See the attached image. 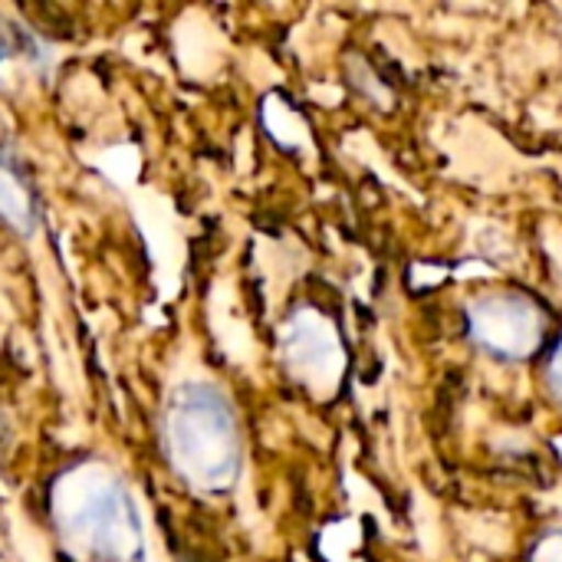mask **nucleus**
<instances>
[{"mask_svg": "<svg viewBox=\"0 0 562 562\" xmlns=\"http://www.w3.org/2000/svg\"><path fill=\"white\" fill-rule=\"evenodd\" d=\"M0 221L16 234H33L40 224V201L36 188L23 168V158L13 151V145L0 135Z\"/></svg>", "mask_w": 562, "mask_h": 562, "instance_id": "obj_4", "label": "nucleus"}, {"mask_svg": "<svg viewBox=\"0 0 562 562\" xmlns=\"http://www.w3.org/2000/svg\"><path fill=\"white\" fill-rule=\"evenodd\" d=\"M471 339L501 362L530 359L543 342V313L520 293H487L468 310Z\"/></svg>", "mask_w": 562, "mask_h": 562, "instance_id": "obj_3", "label": "nucleus"}, {"mask_svg": "<svg viewBox=\"0 0 562 562\" xmlns=\"http://www.w3.org/2000/svg\"><path fill=\"white\" fill-rule=\"evenodd\" d=\"M547 382H550V392L557 395L562 402V339L560 346L553 349V356H550V366H547Z\"/></svg>", "mask_w": 562, "mask_h": 562, "instance_id": "obj_6", "label": "nucleus"}, {"mask_svg": "<svg viewBox=\"0 0 562 562\" xmlns=\"http://www.w3.org/2000/svg\"><path fill=\"white\" fill-rule=\"evenodd\" d=\"M533 562H562V533H550L540 540Z\"/></svg>", "mask_w": 562, "mask_h": 562, "instance_id": "obj_5", "label": "nucleus"}, {"mask_svg": "<svg viewBox=\"0 0 562 562\" xmlns=\"http://www.w3.org/2000/svg\"><path fill=\"white\" fill-rule=\"evenodd\" d=\"M161 451L188 487L227 491L240 471V428L231 402L204 382L181 385L161 415Z\"/></svg>", "mask_w": 562, "mask_h": 562, "instance_id": "obj_1", "label": "nucleus"}, {"mask_svg": "<svg viewBox=\"0 0 562 562\" xmlns=\"http://www.w3.org/2000/svg\"><path fill=\"white\" fill-rule=\"evenodd\" d=\"M56 530L89 562H145V530L128 487L102 468H79L53 487Z\"/></svg>", "mask_w": 562, "mask_h": 562, "instance_id": "obj_2", "label": "nucleus"}]
</instances>
